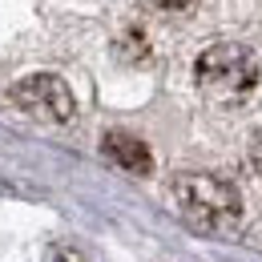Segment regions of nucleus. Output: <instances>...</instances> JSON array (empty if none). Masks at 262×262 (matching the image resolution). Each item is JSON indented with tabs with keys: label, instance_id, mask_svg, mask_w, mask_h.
I'll return each instance as SVG.
<instances>
[{
	"label": "nucleus",
	"instance_id": "3",
	"mask_svg": "<svg viewBox=\"0 0 262 262\" xmlns=\"http://www.w3.org/2000/svg\"><path fill=\"white\" fill-rule=\"evenodd\" d=\"M8 101H12L25 117L49 121V125H65V121H73V113H77V101H73L69 85L57 73H33V77L16 81V85L8 89Z\"/></svg>",
	"mask_w": 262,
	"mask_h": 262
},
{
	"label": "nucleus",
	"instance_id": "5",
	"mask_svg": "<svg viewBox=\"0 0 262 262\" xmlns=\"http://www.w3.org/2000/svg\"><path fill=\"white\" fill-rule=\"evenodd\" d=\"M250 162L262 173V129H254V137H250Z\"/></svg>",
	"mask_w": 262,
	"mask_h": 262
},
{
	"label": "nucleus",
	"instance_id": "2",
	"mask_svg": "<svg viewBox=\"0 0 262 262\" xmlns=\"http://www.w3.org/2000/svg\"><path fill=\"white\" fill-rule=\"evenodd\" d=\"M258 61L246 45H210L194 65V81L198 93L210 101V105H222V109H238L254 97L258 89Z\"/></svg>",
	"mask_w": 262,
	"mask_h": 262
},
{
	"label": "nucleus",
	"instance_id": "4",
	"mask_svg": "<svg viewBox=\"0 0 262 262\" xmlns=\"http://www.w3.org/2000/svg\"><path fill=\"white\" fill-rule=\"evenodd\" d=\"M101 149L113 165H121L125 173H149L154 169V158H149V145L141 137H133L125 129H109L101 137Z\"/></svg>",
	"mask_w": 262,
	"mask_h": 262
},
{
	"label": "nucleus",
	"instance_id": "7",
	"mask_svg": "<svg viewBox=\"0 0 262 262\" xmlns=\"http://www.w3.org/2000/svg\"><path fill=\"white\" fill-rule=\"evenodd\" d=\"M154 4H162V8H169V12H182V8H190L194 0H154Z\"/></svg>",
	"mask_w": 262,
	"mask_h": 262
},
{
	"label": "nucleus",
	"instance_id": "6",
	"mask_svg": "<svg viewBox=\"0 0 262 262\" xmlns=\"http://www.w3.org/2000/svg\"><path fill=\"white\" fill-rule=\"evenodd\" d=\"M53 262H85V258H81V250H69V246H57V250H53Z\"/></svg>",
	"mask_w": 262,
	"mask_h": 262
},
{
	"label": "nucleus",
	"instance_id": "1",
	"mask_svg": "<svg viewBox=\"0 0 262 262\" xmlns=\"http://www.w3.org/2000/svg\"><path fill=\"white\" fill-rule=\"evenodd\" d=\"M173 206L194 234H234L242 222V194L218 173H182L173 182Z\"/></svg>",
	"mask_w": 262,
	"mask_h": 262
}]
</instances>
